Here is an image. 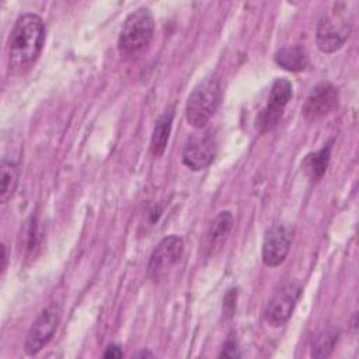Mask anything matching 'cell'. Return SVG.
<instances>
[{
	"label": "cell",
	"instance_id": "1",
	"mask_svg": "<svg viewBox=\"0 0 359 359\" xmlns=\"http://www.w3.org/2000/svg\"><path fill=\"white\" fill-rule=\"evenodd\" d=\"M43 43V20L32 13L20 15L8 38V65L11 70L21 72L29 67L41 55Z\"/></svg>",
	"mask_w": 359,
	"mask_h": 359
},
{
	"label": "cell",
	"instance_id": "2",
	"mask_svg": "<svg viewBox=\"0 0 359 359\" xmlns=\"http://www.w3.org/2000/svg\"><path fill=\"white\" fill-rule=\"evenodd\" d=\"M154 34V18L149 8L132 11L119 32L118 48L125 56H135L149 46Z\"/></svg>",
	"mask_w": 359,
	"mask_h": 359
},
{
	"label": "cell",
	"instance_id": "3",
	"mask_svg": "<svg viewBox=\"0 0 359 359\" xmlns=\"http://www.w3.org/2000/svg\"><path fill=\"white\" fill-rule=\"evenodd\" d=\"M222 100L220 84L215 77L202 80L189 94L185 105V118L196 129L203 128L215 115Z\"/></svg>",
	"mask_w": 359,
	"mask_h": 359
},
{
	"label": "cell",
	"instance_id": "4",
	"mask_svg": "<svg viewBox=\"0 0 359 359\" xmlns=\"http://www.w3.org/2000/svg\"><path fill=\"white\" fill-rule=\"evenodd\" d=\"M302 294V285L296 279L283 280L269 297L264 317L272 327L283 325L292 316L294 306Z\"/></svg>",
	"mask_w": 359,
	"mask_h": 359
},
{
	"label": "cell",
	"instance_id": "5",
	"mask_svg": "<svg viewBox=\"0 0 359 359\" xmlns=\"http://www.w3.org/2000/svg\"><path fill=\"white\" fill-rule=\"evenodd\" d=\"M351 34V21L339 11L323 17L317 25L316 42L321 52L331 53L342 48Z\"/></svg>",
	"mask_w": 359,
	"mask_h": 359
},
{
	"label": "cell",
	"instance_id": "6",
	"mask_svg": "<svg viewBox=\"0 0 359 359\" xmlns=\"http://www.w3.org/2000/svg\"><path fill=\"white\" fill-rule=\"evenodd\" d=\"M184 252V241L180 236H165L153 250L149 264L147 273L151 279L160 280L170 269L180 261Z\"/></svg>",
	"mask_w": 359,
	"mask_h": 359
},
{
	"label": "cell",
	"instance_id": "7",
	"mask_svg": "<svg viewBox=\"0 0 359 359\" xmlns=\"http://www.w3.org/2000/svg\"><path fill=\"white\" fill-rule=\"evenodd\" d=\"M60 321V309L55 304L45 307L34 320L24 344L27 355H36L53 337Z\"/></svg>",
	"mask_w": 359,
	"mask_h": 359
},
{
	"label": "cell",
	"instance_id": "8",
	"mask_svg": "<svg viewBox=\"0 0 359 359\" xmlns=\"http://www.w3.org/2000/svg\"><path fill=\"white\" fill-rule=\"evenodd\" d=\"M339 94L337 87L331 83L317 84L309 94L306 102L303 104L302 114L307 121H317L331 114L338 105Z\"/></svg>",
	"mask_w": 359,
	"mask_h": 359
},
{
	"label": "cell",
	"instance_id": "9",
	"mask_svg": "<svg viewBox=\"0 0 359 359\" xmlns=\"http://www.w3.org/2000/svg\"><path fill=\"white\" fill-rule=\"evenodd\" d=\"M216 140L206 132L202 135H194L188 139L182 150V163L194 171L206 168L215 158Z\"/></svg>",
	"mask_w": 359,
	"mask_h": 359
},
{
	"label": "cell",
	"instance_id": "10",
	"mask_svg": "<svg viewBox=\"0 0 359 359\" xmlns=\"http://www.w3.org/2000/svg\"><path fill=\"white\" fill-rule=\"evenodd\" d=\"M290 233L283 224H273L265 233L262 243V261L266 266H279L290 250Z\"/></svg>",
	"mask_w": 359,
	"mask_h": 359
},
{
	"label": "cell",
	"instance_id": "11",
	"mask_svg": "<svg viewBox=\"0 0 359 359\" xmlns=\"http://www.w3.org/2000/svg\"><path fill=\"white\" fill-rule=\"evenodd\" d=\"M293 94L292 83L287 79H276L271 87L268 105L261 114L259 125L262 130H271L280 119L285 107L290 101Z\"/></svg>",
	"mask_w": 359,
	"mask_h": 359
},
{
	"label": "cell",
	"instance_id": "12",
	"mask_svg": "<svg viewBox=\"0 0 359 359\" xmlns=\"http://www.w3.org/2000/svg\"><path fill=\"white\" fill-rule=\"evenodd\" d=\"M233 229V215L229 210L220 212L212 222L208 236H206V250L208 254L217 252L226 243L230 231Z\"/></svg>",
	"mask_w": 359,
	"mask_h": 359
},
{
	"label": "cell",
	"instance_id": "13",
	"mask_svg": "<svg viewBox=\"0 0 359 359\" xmlns=\"http://www.w3.org/2000/svg\"><path fill=\"white\" fill-rule=\"evenodd\" d=\"M275 62L285 70L289 72H303L309 66V56L303 46L293 45L282 48L275 55Z\"/></svg>",
	"mask_w": 359,
	"mask_h": 359
},
{
	"label": "cell",
	"instance_id": "14",
	"mask_svg": "<svg viewBox=\"0 0 359 359\" xmlns=\"http://www.w3.org/2000/svg\"><path fill=\"white\" fill-rule=\"evenodd\" d=\"M172 118H174V109L170 108L165 112H163L156 121V126L151 136V153L156 157H160L167 147V142H168L171 126H172Z\"/></svg>",
	"mask_w": 359,
	"mask_h": 359
},
{
	"label": "cell",
	"instance_id": "15",
	"mask_svg": "<svg viewBox=\"0 0 359 359\" xmlns=\"http://www.w3.org/2000/svg\"><path fill=\"white\" fill-rule=\"evenodd\" d=\"M331 157V146L327 144L316 153L309 154L303 161V170L311 180H318L324 175Z\"/></svg>",
	"mask_w": 359,
	"mask_h": 359
},
{
	"label": "cell",
	"instance_id": "16",
	"mask_svg": "<svg viewBox=\"0 0 359 359\" xmlns=\"http://www.w3.org/2000/svg\"><path fill=\"white\" fill-rule=\"evenodd\" d=\"M20 180V168L17 163L3 160L1 163V187H0V201L6 203L15 192Z\"/></svg>",
	"mask_w": 359,
	"mask_h": 359
},
{
	"label": "cell",
	"instance_id": "17",
	"mask_svg": "<svg viewBox=\"0 0 359 359\" xmlns=\"http://www.w3.org/2000/svg\"><path fill=\"white\" fill-rule=\"evenodd\" d=\"M338 341V332L332 328L321 331L313 341L311 355L314 358H327Z\"/></svg>",
	"mask_w": 359,
	"mask_h": 359
},
{
	"label": "cell",
	"instance_id": "18",
	"mask_svg": "<svg viewBox=\"0 0 359 359\" xmlns=\"http://www.w3.org/2000/svg\"><path fill=\"white\" fill-rule=\"evenodd\" d=\"M122 351H121V346L119 345H109L107 348V351L104 352V356L105 358H122Z\"/></svg>",
	"mask_w": 359,
	"mask_h": 359
},
{
	"label": "cell",
	"instance_id": "19",
	"mask_svg": "<svg viewBox=\"0 0 359 359\" xmlns=\"http://www.w3.org/2000/svg\"><path fill=\"white\" fill-rule=\"evenodd\" d=\"M6 262H7V248L3 244V257H1V271H4L6 268Z\"/></svg>",
	"mask_w": 359,
	"mask_h": 359
},
{
	"label": "cell",
	"instance_id": "20",
	"mask_svg": "<svg viewBox=\"0 0 359 359\" xmlns=\"http://www.w3.org/2000/svg\"><path fill=\"white\" fill-rule=\"evenodd\" d=\"M137 356H151V353H149V352H142V353H139Z\"/></svg>",
	"mask_w": 359,
	"mask_h": 359
}]
</instances>
